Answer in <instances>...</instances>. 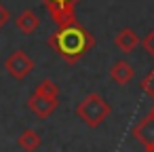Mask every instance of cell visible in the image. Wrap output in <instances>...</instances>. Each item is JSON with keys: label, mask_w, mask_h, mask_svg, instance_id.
I'll list each match as a JSON object with an SVG mask.
<instances>
[{"label": "cell", "mask_w": 154, "mask_h": 152, "mask_svg": "<svg viewBox=\"0 0 154 152\" xmlns=\"http://www.w3.org/2000/svg\"><path fill=\"white\" fill-rule=\"evenodd\" d=\"M110 78H112L116 85L125 87V85H129V82L135 78V70H133V66H131L129 61L118 59V61H114L112 68H110Z\"/></svg>", "instance_id": "8"}, {"label": "cell", "mask_w": 154, "mask_h": 152, "mask_svg": "<svg viewBox=\"0 0 154 152\" xmlns=\"http://www.w3.org/2000/svg\"><path fill=\"white\" fill-rule=\"evenodd\" d=\"M112 114V106L99 95V93H89L78 106H76V116L91 129H97L103 125V120Z\"/></svg>", "instance_id": "2"}, {"label": "cell", "mask_w": 154, "mask_h": 152, "mask_svg": "<svg viewBox=\"0 0 154 152\" xmlns=\"http://www.w3.org/2000/svg\"><path fill=\"white\" fill-rule=\"evenodd\" d=\"M141 89H143V93L154 101V68L141 78Z\"/></svg>", "instance_id": "12"}, {"label": "cell", "mask_w": 154, "mask_h": 152, "mask_svg": "<svg viewBox=\"0 0 154 152\" xmlns=\"http://www.w3.org/2000/svg\"><path fill=\"white\" fill-rule=\"evenodd\" d=\"M5 68L15 80H23L34 70V61L30 59V55L26 51H13L5 61Z\"/></svg>", "instance_id": "4"}, {"label": "cell", "mask_w": 154, "mask_h": 152, "mask_svg": "<svg viewBox=\"0 0 154 152\" xmlns=\"http://www.w3.org/2000/svg\"><path fill=\"white\" fill-rule=\"evenodd\" d=\"M143 150H146V152H154V144H152L150 148H143Z\"/></svg>", "instance_id": "15"}, {"label": "cell", "mask_w": 154, "mask_h": 152, "mask_svg": "<svg viewBox=\"0 0 154 152\" xmlns=\"http://www.w3.org/2000/svg\"><path fill=\"white\" fill-rule=\"evenodd\" d=\"M133 137L141 144V148H150L154 144V108L133 127Z\"/></svg>", "instance_id": "5"}, {"label": "cell", "mask_w": 154, "mask_h": 152, "mask_svg": "<svg viewBox=\"0 0 154 152\" xmlns=\"http://www.w3.org/2000/svg\"><path fill=\"white\" fill-rule=\"evenodd\" d=\"M47 42L66 64H76L95 47V36L76 21L72 26L57 28L47 38Z\"/></svg>", "instance_id": "1"}, {"label": "cell", "mask_w": 154, "mask_h": 152, "mask_svg": "<svg viewBox=\"0 0 154 152\" xmlns=\"http://www.w3.org/2000/svg\"><path fill=\"white\" fill-rule=\"evenodd\" d=\"M139 36H137V32L135 30H131V28H122V30H118L116 32V36H114V47L118 49V51H122V53H133L137 47H139Z\"/></svg>", "instance_id": "7"}, {"label": "cell", "mask_w": 154, "mask_h": 152, "mask_svg": "<svg viewBox=\"0 0 154 152\" xmlns=\"http://www.w3.org/2000/svg\"><path fill=\"white\" fill-rule=\"evenodd\" d=\"M152 2H154V0H152Z\"/></svg>", "instance_id": "16"}, {"label": "cell", "mask_w": 154, "mask_h": 152, "mask_svg": "<svg viewBox=\"0 0 154 152\" xmlns=\"http://www.w3.org/2000/svg\"><path fill=\"white\" fill-rule=\"evenodd\" d=\"M15 26H17L19 32H23V34H32V32L38 30V26H40V17H38L32 9H26L23 13H19V15L15 17Z\"/></svg>", "instance_id": "9"}, {"label": "cell", "mask_w": 154, "mask_h": 152, "mask_svg": "<svg viewBox=\"0 0 154 152\" xmlns=\"http://www.w3.org/2000/svg\"><path fill=\"white\" fill-rule=\"evenodd\" d=\"M9 19H11V13H9V9H7L5 5H0V30H2V28L9 23Z\"/></svg>", "instance_id": "14"}, {"label": "cell", "mask_w": 154, "mask_h": 152, "mask_svg": "<svg viewBox=\"0 0 154 152\" xmlns=\"http://www.w3.org/2000/svg\"><path fill=\"white\" fill-rule=\"evenodd\" d=\"M17 144H19V148L26 150V152H36V150L40 148V144H42V137H40L38 131L26 129V131H21V135L17 137Z\"/></svg>", "instance_id": "10"}, {"label": "cell", "mask_w": 154, "mask_h": 152, "mask_svg": "<svg viewBox=\"0 0 154 152\" xmlns=\"http://www.w3.org/2000/svg\"><path fill=\"white\" fill-rule=\"evenodd\" d=\"M57 106H59L57 99H51V97H45V95H38V93H34V95L28 97V108L38 118H49L57 110Z\"/></svg>", "instance_id": "6"}, {"label": "cell", "mask_w": 154, "mask_h": 152, "mask_svg": "<svg viewBox=\"0 0 154 152\" xmlns=\"http://www.w3.org/2000/svg\"><path fill=\"white\" fill-rule=\"evenodd\" d=\"M45 5V9L49 11L51 19L55 21L57 28H66L76 23V2L80 0H40Z\"/></svg>", "instance_id": "3"}, {"label": "cell", "mask_w": 154, "mask_h": 152, "mask_svg": "<svg viewBox=\"0 0 154 152\" xmlns=\"http://www.w3.org/2000/svg\"><path fill=\"white\" fill-rule=\"evenodd\" d=\"M34 93H38V95H45V97H51V99H59V87H57V82H53L51 78H45V80H40Z\"/></svg>", "instance_id": "11"}, {"label": "cell", "mask_w": 154, "mask_h": 152, "mask_svg": "<svg viewBox=\"0 0 154 152\" xmlns=\"http://www.w3.org/2000/svg\"><path fill=\"white\" fill-rule=\"evenodd\" d=\"M141 47H143V49H146V53H148V55L154 59V28H152V30H150V32L143 36V40H141Z\"/></svg>", "instance_id": "13"}]
</instances>
